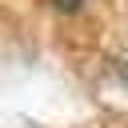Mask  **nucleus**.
I'll return each mask as SVG.
<instances>
[{
    "label": "nucleus",
    "instance_id": "1",
    "mask_svg": "<svg viewBox=\"0 0 128 128\" xmlns=\"http://www.w3.org/2000/svg\"><path fill=\"white\" fill-rule=\"evenodd\" d=\"M52 8H56V12H80L84 0H52Z\"/></svg>",
    "mask_w": 128,
    "mask_h": 128
}]
</instances>
